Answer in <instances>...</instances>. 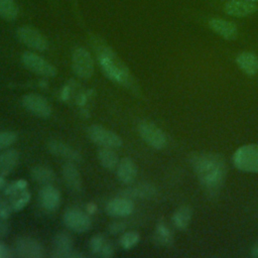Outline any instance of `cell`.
<instances>
[{
  "label": "cell",
  "mask_w": 258,
  "mask_h": 258,
  "mask_svg": "<svg viewBox=\"0 0 258 258\" xmlns=\"http://www.w3.org/2000/svg\"><path fill=\"white\" fill-rule=\"evenodd\" d=\"M87 134L91 141L101 147H109V148H119L123 144L122 138L115 132L99 125L94 124L88 127Z\"/></svg>",
  "instance_id": "cell-4"
},
{
  "label": "cell",
  "mask_w": 258,
  "mask_h": 258,
  "mask_svg": "<svg viewBox=\"0 0 258 258\" xmlns=\"http://www.w3.org/2000/svg\"><path fill=\"white\" fill-rule=\"evenodd\" d=\"M30 175L34 181L41 183L42 185L52 184V182L55 180V173L53 170L43 165H36L32 167Z\"/></svg>",
  "instance_id": "cell-24"
},
{
  "label": "cell",
  "mask_w": 258,
  "mask_h": 258,
  "mask_svg": "<svg viewBox=\"0 0 258 258\" xmlns=\"http://www.w3.org/2000/svg\"><path fill=\"white\" fill-rule=\"evenodd\" d=\"M107 240L106 238L101 235V234H96L94 235L91 239H90V242H89V248H90V251L94 254V255H97L99 256L102 248L104 247V245L106 244Z\"/></svg>",
  "instance_id": "cell-29"
},
{
  "label": "cell",
  "mask_w": 258,
  "mask_h": 258,
  "mask_svg": "<svg viewBox=\"0 0 258 258\" xmlns=\"http://www.w3.org/2000/svg\"><path fill=\"white\" fill-rule=\"evenodd\" d=\"M126 224L122 221H114L108 225V231L112 235H117V234H122L126 230Z\"/></svg>",
  "instance_id": "cell-31"
},
{
  "label": "cell",
  "mask_w": 258,
  "mask_h": 258,
  "mask_svg": "<svg viewBox=\"0 0 258 258\" xmlns=\"http://www.w3.org/2000/svg\"><path fill=\"white\" fill-rule=\"evenodd\" d=\"M190 163L208 194H217L226 176L224 159L215 153H196L190 157Z\"/></svg>",
  "instance_id": "cell-1"
},
{
  "label": "cell",
  "mask_w": 258,
  "mask_h": 258,
  "mask_svg": "<svg viewBox=\"0 0 258 258\" xmlns=\"http://www.w3.org/2000/svg\"><path fill=\"white\" fill-rule=\"evenodd\" d=\"M12 256H15L13 250L0 242V258H9Z\"/></svg>",
  "instance_id": "cell-33"
},
{
  "label": "cell",
  "mask_w": 258,
  "mask_h": 258,
  "mask_svg": "<svg viewBox=\"0 0 258 258\" xmlns=\"http://www.w3.org/2000/svg\"><path fill=\"white\" fill-rule=\"evenodd\" d=\"M64 225L77 233H85L92 227V220L85 212L80 209H68L62 216Z\"/></svg>",
  "instance_id": "cell-11"
},
{
  "label": "cell",
  "mask_w": 258,
  "mask_h": 258,
  "mask_svg": "<svg viewBox=\"0 0 258 258\" xmlns=\"http://www.w3.org/2000/svg\"><path fill=\"white\" fill-rule=\"evenodd\" d=\"M209 27L218 35L226 40H235L238 37L239 30L232 21L222 18H212L209 20Z\"/></svg>",
  "instance_id": "cell-16"
},
{
  "label": "cell",
  "mask_w": 258,
  "mask_h": 258,
  "mask_svg": "<svg viewBox=\"0 0 258 258\" xmlns=\"http://www.w3.org/2000/svg\"><path fill=\"white\" fill-rule=\"evenodd\" d=\"M19 160V153L16 149H8L0 153V176L9 174Z\"/></svg>",
  "instance_id": "cell-22"
},
{
  "label": "cell",
  "mask_w": 258,
  "mask_h": 258,
  "mask_svg": "<svg viewBox=\"0 0 258 258\" xmlns=\"http://www.w3.org/2000/svg\"><path fill=\"white\" fill-rule=\"evenodd\" d=\"M141 139L154 149H162L167 144L165 133L150 121H141L137 127Z\"/></svg>",
  "instance_id": "cell-6"
},
{
  "label": "cell",
  "mask_w": 258,
  "mask_h": 258,
  "mask_svg": "<svg viewBox=\"0 0 258 258\" xmlns=\"http://www.w3.org/2000/svg\"><path fill=\"white\" fill-rule=\"evenodd\" d=\"M51 256L55 258H82L84 255L74 250V241L70 234L60 232L52 239Z\"/></svg>",
  "instance_id": "cell-8"
},
{
  "label": "cell",
  "mask_w": 258,
  "mask_h": 258,
  "mask_svg": "<svg viewBox=\"0 0 258 258\" xmlns=\"http://www.w3.org/2000/svg\"><path fill=\"white\" fill-rule=\"evenodd\" d=\"M98 160L100 164L108 170L116 169L120 161L114 149L109 147H101V149L98 150Z\"/></svg>",
  "instance_id": "cell-23"
},
{
  "label": "cell",
  "mask_w": 258,
  "mask_h": 258,
  "mask_svg": "<svg viewBox=\"0 0 258 258\" xmlns=\"http://www.w3.org/2000/svg\"><path fill=\"white\" fill-rule=\"evenodd\" d=\"M236 168L246 172H258V144H246L233 154Z\"/></svg>",
  "instance_id": "cell-3"
},
{
  "label": "cell",
  "mask_w": 258,
  "mask_h": 258,
  "mask_svg": "<svg viewBox=\"0 0 258 258\" xmlns=\"http://www.w3.org/2000/svg\"><path fill=\"white\" fill-rule=\"evenodd\" d=\"M38 198L41 207L49 212L55 211L60 205V194L52 184L42 185Z\"/></svg>",
  "instance_id": "cell-17"
},
{
  "label": "cell",
  "mask_w": 258,
  "mask_h": 258,
  "mask_svg": "<svg viewBox=\"0 0 258 258\" xmlns=\"http://www.w3.org/2000/svg\"><path fill=\"white\" fill-rule=\"evenodd\" d=\"M133 210H134V204L132 200L125 197H121V196L119 198L110 200L105 207L106 214L116 218L127 217L133 212Z\"/></svg>",
  "instance_id": "cell-15"
},
{
  "label": "cell",
  "mask_w": 258,
  "mask_h": 258,
  "mask_svg": "<svg viewBox=\"0 0 258 258\" xmlns=\"http://www.w3.org/2000/svg\"><path fill=\"white\" fill-rule=\"evenodd\" d=\"M257 10L256 3L247 0H228L224 5V12L234 17H247Z\"/></svg>",
  "instance_id": "cell-13"
},
{
  "label": "cell",
  "mask_w": 258,
  "mask_h": 258,
  "mask_svg": "<svg viewBox=\"0 0 258 258\" xmlns=\"http://www.w3.org/2000/svg\"><path fill=\"white\" fill-rule=\"evenodd\" d=\"M251 256H253L255 258H258V242H256L254 244V246L252 247V249H251Z\"/></svg>",
  "instance_id": "cell-34"
},
{
  "label": "cell",
  "mask_w": 258,
  "mask_h": 258,
  "mask_svg": "<svg viewBox=\"0 0 258 258\" xmlns=\"http://www.w3.org/2000/svg\"><path fill=\"white\" fill-rule=\"evenodd\" d=\"M21 61L26 70L32 72L35 75L45 78H52L57 74V70L52 63L34 52H23L21 55Z\"/></svg>",
  "instance_id": "cell-5"
},
{
  "label": "cell",
  "mask_w": 258,
  "mask_h": 258,
  "mask_svg": "<svg viewBox=\"0 0 258 258\" xmlns=\"http://www.w3.org/2000/svg\"><path fill=\"white\" fill-rule=\"evenodd\" d=\"M72 68L81 79H90L94 74V61L91 53L84 47H77L72 54Z\"/></svg>",
  "instance_id": "cell-7"
},
{
  "label": "cell",
  "mask_w": 258,
  "mask_h": 258,
  "mask_svg": "<svg viewBox=\"0 0 258 258\" xmlns=\"http://www.w3.org/2000/svg\"><path fill=\"white\" fill-rule=\"evenodd\" d=\"M154 195H155V188L153 185L149 183H139V184H136L135 186H130L125 188L122 191L121 197H125L130 200L135 198L149 199Z\"/></svg>",
  "instance_id": "cell-21"
},
{
  "label": "cell",
  "mask_w": 258,
  "mask_h": 258,
  "mask_svg": "<svg viewBox=\"0 0 258 258\" xmlns=\"http://www.w3.org/2000/svg\"><path fill=\"white\" fill-rule=\"evenodd\" d=\"M14 255L22 258H40L44 255L41 244L32 238H19L13 248Z\"/></svg>",
  "instance_id": "cell-12"
},
{
  "label": "cell",
  "mask_w": 258,
  "mask_h": 258,
  "mask_svg": "<svg viewBox=\"0 0 258 258\" xmlns=\"http://www.w3.org/2000/svg\"><path fill=\"white\" fill-rule=\"evenodd\" d=\"M238 68L248 76H254L258 73V57L250 51H243L236 56Z\"/></svg>",
  "instance_id": "cell-20"
},
{
  "label": "cell",
  "mask_w": 258,
  "mask_h": 258,
  "mask_svg": "<svg viewBox=\"0 0 258 258\" xmlns=\"http://www.w3.org/2000/svg\"><path fill=\"white\" fill-rule=\"evenodd\" d=\"M18 16V6L14 0H0V17L13 21Z\"/></svg>",
  "instance_id": "cell-26"
},
{
  "label": "cell",
  "mask_w": 258,
  "mask_h": 258,
  "mask_svg": "<svg viewBox=\"0 0 258 258\" xmlns=\"http://www.w3.org/2000/svg\"><path fill=\"white\" fill-rule=\"evenodd\" d=\"M46 146H47L48 151L54 156L61 157L63 159H67L68 161H72V162L82 161L81 153L62 141L52 139L47 142Z\"/></svg>",
  "instance_id": "cell-14"
},
{
  "label": "cell",
  "mask_w": 258,
  "mask_h": 258,
  "mask_svg": "<svg viewBox=\"0 0 258 258\" xmlns=\"http://www.w3.org/2000/svg\"><path fill=\"white\" fill-rule=\"evenodd\" d=\"M153 240L156 244L160 246H169L173 241V237L170 230L166 227V225L160 223L156 226L153 235Z\"/></svg>",
  "instance_id": "cell-27"
},
{
  "label": "cell",
  "mask_w": 258,
  "mask_h": 258,
  "mask_svg": "<svg viewBox=\"0 0 258 258\" xmlns=\"http://www.w3.org/2000/svg\"><path fill=\"white\" fill-rule=\"evenodd\" d=\"M247 1H250V2H258V0H247Z\"/></svg>",
  "instance_id": "cell-35"
},
{
  "label": "cell",
  "mask_w": 258,
  "mask_h": 258,
  "mask_svg": "<svg viewBox=\"0 0 258 258\" xmlns=\"http://www.w3.org/2000/svg\"><path fill=\"white\" fill-rule=\"evenodd\" d=\"M114 252H115V249H114V246L112 245V243L110 242H106V244L104 245V247L102 248L100 254H99V257H102V258H109V257H112L114 255Z\"/></svg>",
  "instance_id": "cell-32"
},
{
  "label": "cell",
  "mask_w": 258,
  "mask_h": 258,
  "mask_svg": "<svg viewBox=\"0 0 258 258\" xmlns=\"http://www.w3.org/2000/svg\"><path fill=\"white\" fill-rule=\"evenodd\" d=\"M139 240H140V235L138 232L129 231V232L122 233L119 243L123 249L129 250L132 247H134L139 242Z\"/></svg>",
  "instance_id": "cell-28"
},
{
  "label": "cell",
  "mask_w": 258,
  "mask_h": 258,
  "mask_svg": "<svg viewBox=\"0 0 258 258\" xmlns=\"http://www.w3.org/2000/svg\"><path fill=\"white\" fill-rule=\"evenodd\" d=\"M17 134L13 131H1L0 132V150H4L14 144L17 141Z\"/></svg>",
  "instance_id": "cell-30"
},
{
  "label": "cell",
  "mask_w": 258,
  "mask_h": 258,
  "mask_svg": "<svg viewBox=\"0 0 258 258\" xmlns=\"http://www.w3.org/2000/svg\"><path fill=\"white\" fill-rule=\"evenodd\" d=\"M191 215L192 212L188 206H181L174 212L172 223L178 230H185L190 222Z\"/></svg>",
  "instance_id": "cell-25"
},
{
  "label": "cell",
  "mask_w": 258,
  "mask_h": 258,
  "mask_svg": "<svg viewBox=\"0 0 258 258\" xmlns=\"http://www.w3.org/2000/svg\"><path fill=\"white\" fill-rule=\"evenodd\" d=\"M137 172V165L130 157L122 158L116 167V174L118 179L125 184L131 183L135 179Z\"/></svg>",
  "instance_id": "cell-18"
},
{
  "label": "cell",
  "mask_w": 258,
  "mask_h": 258,
  "mask_svg": "<svg viewBox=\"0 0 258 258\" xmlns=\"http://www.w3.org/2000/svg\"><path fill=\"white\" fill-rule=\"evenodd\" d=\"M18 40L25 46L38 51H44L48 48L47 39L35 28L30 26H21L16 30Z\"/></svg>",
  "instance_id": "cell-9"
},
{
  "label": "cell",
  "mask_w": 258,
  "mask_h": 258,
  "mask_svg": "<svg viewBox=\"0 0 258 258\" xmlns=\"http://www.w3.org/2000/svg\"><path fill=\"white\" fill-rule=\"evenodd\" d=\"M22 106L32 115L41 118L47 119L51 115V107L47 100L38 94H26L22 97L21 100Z\"/></svg>",
  "instance_id": "cell-10"
},
{
  "label": "cell",
  "mask_w": 258,
  "mask_h": 258,
  "mask_svg": "<svg viewBox=\"0 0 258 258\" xmlns=\"http://www.w3.org/2000/svg\"><path fill=\"white\" fill-rule=\"evenodd\" d=\"M62 177L67 186L72 190L80 191L82 189V176L74 162L68 161L63 164Z\"/></svg>",
  "instance_id": "cell-19"
},
{
  "label": "cell",
  "mask_w": 258,
  "mask_h": 258,
  "mask_svg": "<svg viewBox=\"0 0 258 258\" xmlns=\"http://www.w3.org/2000/svg\"><path fill=\"white\" fill-rule=\"evenodd\" d=\"M94 47L100 68L109 80L125 88L137 90V83L129 69L111 47L103 43L101 39L94 40Z\"/></svg>",
  "instance_id": "cell-2"
}]
</instances>
